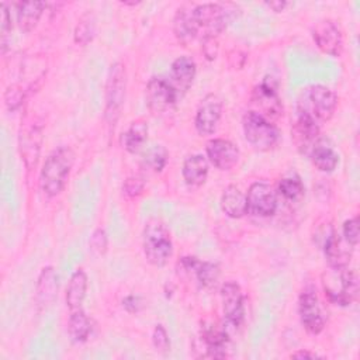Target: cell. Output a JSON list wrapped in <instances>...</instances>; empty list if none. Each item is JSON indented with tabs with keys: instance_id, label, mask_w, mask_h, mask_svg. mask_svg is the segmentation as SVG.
<instances>
[{
	"instance_id": "14",
	"label": "cell",
	"mask_w": 360,
	"mask_h": 360,
	"mask_svg": "<svg viewBox=\"0 0 360 360\" xmlns=\"http://www.w3.org/2000/svg\"><path fill=\"white\" fill-rule=\"evenodd\" d=\"M222 115V100L217 94H207L198 104L194 125L200 135H211L215 132Z\"/></svg>"
},
{
	"instance_id": "16",
	"label": "cell",
	"mask_w": 360,
	"mask_h": 360,
	"mask_svg": "<svg viewBox=\"0 0 360 360\" xmlns=\"http://www.w3.org/2000/svg\"><path fill=\"white\" fill-rule=\"evenodd\" d=\"M195 73H197V65L193 58L183 55L173 60L170 66L169 83L176 91L179 98H181L187 93V90L191 87Z\"/></svg>"
},
{
	"instance_id": "18",
	"label": "cell",
	"mask_w": 360,
	"mask_h": 360,
	"mask_svg": "<svg viewBox=\"0 0 360 360\" xmlns=\"http://www.w3.org/2000/svg\"><path fill=\"white\" fill-rule=\"evenodd\" d=\"M200 339L205 349V354L202 357L224 359L228 356L226 352L229 349V338L222 328L212 323L204 325L200 333Z\"/></svg>"
},
{
	"instance_id": "17",
	"label": "cell",
	"mask_w": 360,
	"mask_h": 360,
	"mask_svg": "<svg viewBox=\"0 0 360 360\" xmlns=\"http://www.w3.org/2000/svg\"><path fill=\"white\" fill-rule=\"evenodd\" d=\"M319 132H321V128L315 121H312L305 115L297 114V118L291 128V139L300 153L307 156L309 155L311 149L314 148L316 141L321 138Z\"/></svg>"
},
{
	"instance_id": "22",
	"label": "cell",
	"mask_w": 360,
	"mask_h": 360,
	"mask_svg": "<svg viewBox=\"0 0 360 360\" xmlns=\"http://www.w3.org/2000/svg\"><path fill=\"white\" fill-rule=\"evenodd\" d=\"M58 291V276L52 266H45L37 281V304L44 308L53 302Z\"/></svg>"
},
{
	"instance_id": "43",
	"label": "cell",
	"mask_w": 360,
	"mask_h": 360,
	"mask_svg": "<svg viewBox=\"0 0 360 360\" xmlns=\"http://www.w3.org/2000/svg\"><path fill=\"white\" fill-rule=\"evenodd\" d=\"M266 6L270 7L276 13H280L287 7V1H267Z\"/></svg>"
},
{
	"instance_id": "21",
	"label": "cell",
	"mask_w": 360,
	"mask_h": 360,
	"mask_svg": "<svg viewBox=\"0 0 360 360\" xmlns=\"http://www.w3.org/2000/svg\"><path fill=\"white\" fill-rule=\"evenodd\" d=\"M219 205L222 212L233 219L242 218L245 214H248V202H246V195L243 191H240L239 187L231 184L228 186L221 195Z\"/></svg>"
},
{
	"instance_id": "41",
	"label": "cell",
	"mask_w": 360,
	"mask_h": 360,
	"mask_svg": "<svg viewBox=\"0 0 360 360\" xmlns=\"http://www.w3.org/2000/svg\"><path fill=\"white\" fill-rule=\"evenodd\" d=\"M122 307H124V309H125L127 312H129V314H136V312H139V311L142 309L143 301H142V298H141L139 295L131 294V295H127V297L122 300Z\"/></svg>"
},
{
	"instance_id": "24",
	"label": "cell",
	"mask_w": 360,
	"mask_h": 360,
	"mask_svg": "<svg viewBox=\"0 0 360 360\" xmlns=\"http://www.w3.org/2000/svg\"><path fill=\"white\" fill-rule=\"evenodd\" d=\"M41 142H42V131L39 127H31L21 135L20 139V150L22 160L27 166V169L35 167L39 156V149H41Z\"/></svg>"
},
{
	"instance_id": "5",
	"label": "cell",
	"mask_w": 360,
	"mask_h": 360,
	"mask_svg": "<svg viewBox=\"0 0 360 360\" xmlns=\"http://www.w3.org/2000/svg\"><path fill=\"white\" fill-rule=\"evenodd\" d=\"M242 128L245 139L260 152L273 149L280 141L278 128L263 115L253 110L245 112L242 118Z\"/></svg>"
},
{
	"instance_id": "12",
	"label": "cell",
	"mask_w": 360,
	"mask_h": 360,
	"mask_svg": "<svg viewBox=\"0 0 360 360\" xmlns=\"http://www.w3.org/2000/svg\"><path fill=\"white\" fill-rule=\"evenodd\" d=\"M222 312L228 325L240 326L245 319V298L236 281H226L221 287Z\"/></svg>"
},
{
	"instance_id": "1",
	"label": "cell",
	"mask_w": 360,
	"mask_h": 360,
	"mask_svg": "<svg viewBox=\"0 0 360 360\" xmlns=\"http://www.w3.org/2000/svg\"><path fill=\"white\" fill-rule=\"evenodd\" d=\"M73 163L75 152L69 146H59L49 153L39 173L41 190L48 197H55L65 188Z\"/></svg>"
},
{
	"instance_id": "23",
	"label": "cell",
	"mask_w": 360,
	"mask_h": 360,
	"mask_svg": "<svg viewBox=\"0 0 360 360\" xmlns=\"http://www.w3.org/2000/svg\"><path fill=\"white\" fill-rule=\"evenodd\" d=\"M181 174L186 184L191 187L204 184L208 176V159L200 153L188 156L183 163Z\"/></svg>"
},
{
	"instance_id": "27",
	"label": "cell",
	"mask_w": 360,
	"mask_h": 360,
	"mask_svg": "<svg viewBox=\"0 0 360 360\" xmlns=\"http://www.w3.org/2000/svg\"><path fill=\"white\" fill-rule=\"evenodd\" d=\"M87 292V274L83 269L75 270L66 287V305L70 311L82 308Z\"/></svg>"
},
{
	"instance_id": "4",
	"label": "cell",
	"mask_w": 360,
	"mask_h": 360,
	"mask_svg": "<svg viewBox=\"0 0 360 360\" xmlns=\"http://www.w3.org/2000/svg\"><path fill=\"white\" fill-rule=\"evenodd\" d=\"M142 249L145 259L155 267H163L173 255L172 235L159 219H149L142 233Z\"/></svg>"
},
{
	"instance_id": "37",
	"label": "cell",
	"mask_w": 360,
	"mask_h": 360,
	"mask_svg": "<svg viewBox=\"0 0 360 360\" xmlns=\"http://www.w3.org/2000/svg\"><path fill=\"white\" fill-rule=\"evenodd\" d=\"M0 11H1V24H0V32H1V51L3 53L7 49V39L8 35L11 32V15L7 7V3H1L0 6Z\"/></svg>"
},
{
	"instance_id": "6",
	"label": "cell",
	"mask_w": 360,
	"mask_h": 360,
	"mask_svg": "<svg viewBox=\"0 0 360 360\" xmlns=\"http://www.w3.org/2000/svg\"><path fill=\"white\" fill-rule=\"evenodd\" d=\"M127 90V70L124 63L115 62L110 66L107 83H105V108L104 118L110 125L114 127L120 117L125 100Z\"/></svg>"
},
{
	"instance_id": "10",
	"label": "cell",
	"mask_w": 360,
	"mask_h": 360,
	"mask_svg": "<svg viewBox=\"0 0 360 360\" xmlns=\"http://www.w3.org/2000/svg\"><path fill=\"white\" fill-rule=\"evenodd\" d=\"M246 202L248 212L262 218L274 215L278 205L277 193L264 181H255L250 184L246 194Z\"/></svg>"
},
{
	"instance_id": "31",
	"label": "cell",
	"mask_w": 360,
	"mask_h": 360,
	"mask_svg": "<svg viewBox=\"0 0 360 360\" xmlns=\"http://www.w3.org/2000/svg\"><path fill=\"white\" fill-rule=\"evenodd\" d=\"M277 193L287 201H298L304 193H305V187L300 179L298 174H290L283 177L278 181L277 186Z\"/></svg>"
},
{
	"instance_id": "38",
	"label": "cell",
	"mask_w": 360,
	"mask_h": 360,
	"mask_svg": "<svg viewBox=\"0 0 360 360\" xmlns=\"http://www.w3.org/2000/svg\"><path fill=\"white\" fill-rule=\"evenodd\" d=\"M342 233H343V239L350 245V246H356L359 243V218H350L346 219L343 222V228H342Z\"/></svg>"
},
{
	"instance_id": "25",
	"label": "cell",
	"mask_w": 360,
	"mask_h": 360,
	"mask_svg": "<svg viewBox=\"0 0 360 360\" xmlns=\"http://www.w3.org/2000/svg\"><path fill=\"white\" fill-rule=\"evenodd\" d=\"M173 31L179 42H181L183 45H188L197 38L198 30L193 18L191 10L181 7L176 11V15L173 20Z\"/></svg>"
},
{
	"instance_id": "20",
	"label": "cell",
	"mask_w": 360,
	"mask_h": 360,
	"mask_svg": "<svg viewBox=\"0 0 360 360\" xmlns=\"http://www.w3.org/2000/svg\"><path fill=\"white\" fill-rule=\"evenodd\" d=\"M308 156L312 165L323 173L333 172L339 165V153L336 152L333 143L328 138L321 136L311 149Z\"/></svg>"
},
{
	"instance_id": "34",
	"label": "cell",
	"mask_w": 360,
	"mask_h": 360,
	"mask_svg": "<svg viewBox=\"0 0 360 360\" xmlns=\"http://www.w3.org/2000/svg\"><path fill=\"white\" fill-rule=\"evenodd\" d=\"M152 343L156 352L166 354L170 350V339L167 335V330L165 329L163 325H156L152 333Z\"/></svg>"
},
{
	"instance_id": "44",
	"label": "cell",
	"mask_w": 360,
	"mask_h": 360,
	"mask_svg": "<svg viewBox=\"0 0 360 360\" xmlns=\"http://www.w3.org/2000/svg\"><path fill=\"white\" fill-rule=\"evenodd\" d=\"M122 4H127V6H136V4H139V1H122Z\"/></svg>"
},
{
	"instance_id": "9",
	"label": "cell",
	"mask_w": 360,
	"mask_h": 360,
	"mask_svg": "<svg viewBox=\"0 0 360 360\" xmlns=\"http://www.w3.org/2000/svg\"><path fill=\"white\" fill-rule=\"evenodd\" d=\"M146 104L153 115H163L172 111L176 103L180 100L170 86L169 80L153 76L146 84Z\"/></svg>"
},
{
	"instance_id": "2",
	"label": "cell",
	"mask_w": 360,
	"mask_h": 360,
	"mask_svg": "<svg viewBox=\"0 0 360 360\" xmlns=\"http://www.w3.org/2000/svg\"><path fill=\"white\" fill-rule=\"evenodd\" d=\"M336 107L338 96L332 89L323 84H312L301 91L297 103V114L305 115L321 125L333 117Z\"/></svg>"
},
{
	"instance_id": "29",
	"label": "cell",
	"mask_w": 360,
	"mask_h": 360,
	"mask_svg": "<svg viewBox=\"0 0 360 360\" xmlns=\"http://www.w3.org/2000/svg\"><path fill=\"white\" fill-rule=\"evenodd\" d=\"M70 318L68 322V332L75 343H83L89 339L91 333V322L82 308L70 311Z\"/></svg>"
},
{
	"instance_id": "8",
	"label": "cell",
	"mask_w": 360,
	"mask_h": 360,
	"mask_svg": "<svg viewBox=\"0 0 360 360\" xmlns=\"http://www.w3.org/2000/svg\"><path fill=\"white\" fill-rule=\"evenodd\" d=\"M298 315L308 333L319 335L323 330L326 316L314 285H308L301 291L298 298Z\"/></svg>"
},
{
	"instance_id": "33",
	"label": "cell",
	"mask_w": 360,
	"mask_h": 360,
	"mask_svg": "<svg viewBox=\"0 0 360 360\" xmlns=\"http://www.w3.org/2000/svg\"><path fill=\"white\" fill-rule=\"evenodd\" d=\"M96 35V22L93 20V17H90L89 14L82 17L80 21L76 24L75 31H73V39L77 45L80 46H86L89 42L93 41Z\"/></svg>"
},
{
	"instance_id": "15",
	"label": "cell",
	"mask_w": 360,
	"mask_h": 360,
	"mask_svg": "<svg viewBox=\"0 0 360 360\" xmlns=\"http://www.w3.org/2000/svg\"><path fill=\"white\" fill-rule=\"evenodd\" d=\"M207 159L219 170H231L239 160V148L229 139L214 138L205 146Z\"/></svg>"
},
{
	"instance_id": "13",
	"label": "cell",
	"mask_w": 360,
	"mask_h": 360,
	"mask_svg": "<svg viewBox=\"0 0 360 360\" xmlns=\"http://www.w3.org/2000/svg\"><path fill=\"white\" fill-rule=\"evenodd\" d=\"M250 101L255 107L253 111L263 115L264 118H273L283 114V103L276 90V86L263 80L253 87Z\"/></svg>"
},
{
	"instance_id": "32",
	"label": "cell",
	"mask_w": 360,
	"mask_h": 360,
	"mask_svg": "<svg viewBox=\"0 0 360 360\" xmlns=\"http://www.w3.org/2000/svg\"><path fill=\"white\" fill-rule=\"evenodd\" d=\"M167 158H169V153L165 146L153 145L150 149H148L145 152L142 162H143L145 167H148L149 170H152L155 173H160L167 163Z\"/></svg>"
},
{
	"instance_id": "28",
	"label": "cell",
	"mask_w": 360,
	"mask_h": 360,
	"mask_svg": "<svg viewBox=\"0 0 360 360\" xmlns=\"http://www.w3.org/2000/svg\"><path fill=\"white\" fill-rule=\"evenodd\" d=\"M148 138V122L145 120H136L131 122L128 129L122 134L121 142L122 146L129 152L135 153L138 152Z\"/></svg>"
},
{
	"instance_id": "3",
	"label": "cell",
	"mask_w": 360,
	"mask_h": 360,
	"mask_svg": "<svg viewBox=\"0 0 360 360\" xmlns=\"http://www.w3.org/2000/svg\"><path fill=\"white\" fill-rule=\"evenodd\" d=\"M322 287L326 298L332 304L347 307L356 300L359 292L357 274L349 266H329L322 273Z\"/></svg>"
},
{
	"instance_id": "36",
	"label": "cell",
	"mask_w": 360,
	"mask_h": 360,
	"mask_svg": "<svg viewBox=\"0 0 360 360\" xmlns=\"http://www.w3.org/2000/svg\"><path fill=\"white\" fill-rule=\"evenodd\" d=\"M107 246H108V238H107L105 231L103 228H97L90 236L91 252L96 253L97 256H101L107 252Z\"/></svg>"
},
{
	"instance_id": "7",
	"label": "cell",
	"mask_w": 360,
	"mask_h": 360,
	"mask_svg": "<svg viewBox=\"0 0 360 360\" xmlns=\"http://www.w3.org/2000/svg\"><path fill=\"white\" fill-rule=\"evenodd\" d=\"M193 11V18L195 21L198 34L201 37H215L226 28L231 20V11L226 10V6L219 3H204L198 4Z\"/></svg>"
},
{
	"instance_id": "30",
	"label": "cell",
	"mask_w": 360,
	"mask_h": 360,
	"mask_svg": "<svg viewBox=\"0 0 360 360\" xmlns=\"http://www.w3.org/2000/svg\"><path fill=\"white\" fill-rule=\"evenodd\" d=\"M193 274L195 276V278L201 287L212 288L217 285V283L219 280L221 270L217 263L198 260V263L195 264V267L193 270Z\"/></svg>"
},
{
	"instance_id": "39",
	"label": "cell",
	"mask_w": 360,
	"mask_h": 360,
	"mask_svg": "<svg viewBox=\"0 0 360 360\" xmlns=\"http://www.w3.org/2000/svg\"><path fill=\"white\" fill-rule=\"evenodd\" d=\"M143 188H145V180L141 176H131V177L125 179V181L122 184L124 194L131 198L141 195Z\"/></svg>"
},
{
	"instance_id": "19",
	"label": "cell",
	"mask_w": 360,
	"mask_h": 360,
	"mask_svg": "<svg viewBox=\"0 0 360 360\" xmlns=\"http://www.w3.org/2000/svg\"><path fill=\"white\" fill-rule=\"evenodd\" d=\"M322 249L329 266H333V267L349 266L353 246H350L343 239V236L338 235L332 228L329 233H326V238L323 239Z\"/></svg>"
},
{
	"instance_id": "40",
	"label": "cell",
	"mask_w": 360,
	"mask_h": 360,
	"mask_svg": "<svg viewBox=\"0 0 360 360\" xmlns=\"http://www.w3.org/2000/svg\"><path fill=\"white\" fill-rule=\"evenodd\" d=\"M218 39L215 37H204L202 38V53L208 60H214L218 55Z\"/></svg>"
},
{
	"instance_id": "42",
	"label": "cell",
	"mask_w": 360,
	"mask_h": 360,
	"mask_svg": "<svg viewBox=\"0 0 360 360\" xmlns=\"http://www.w3.org/2000/svg\"><path fill=\"white\" fill-rule=\"evenodd\" d=\"M290 357L291 359H315V357H318V354L307 352V350H298V352H294Z\"/></svg>"
},
{
	"instance_id": "11",
	"label": "cell",
	"mask_w": 360,
	"mask_h": 360,
	"mask_svg": "<svg viewBox=\"0 0 360 360\" xmlns=\"http://www.w3.org/2000/svg\"><path fill=\"white\" fill-rule=\"evenodd\" d=\"M312 38L315 45L326 55L340 56L343 52V31L333 20H321L312 28Z\"/></svg>"
},
{
	"instance_id": "26",
	"label": "cell",
	"mask_w": 360,
	"mask_h": 360,
	"mask_svg": "<svg viewBox=\"0 0 360 360\" xmlns=\"http://www.w3.org/2000/svg\"><path fill=\"white\" fill-rule=\"evenodd\" d=\"M45 7H46V3H44V1H20V3H15L18 27L24 32L32 31L37 27Z\"/></svg>"
},
{
	"instance_id": "35",
	"label": "cell",
	"mask_w": 360,
	"mask_h": 360,
	"mask_svg": "<svg viewBox=\"0 0 360 360\" xmlns=\"http://www.w3.org/2000/svg\"><path fill=\"white\" fill-rule=\"evenodd\" d=\"M24 100V91L20 86L13 84L10 86L6 91H4V104L7 107L8 111H14L17 110Z\"/></svg>"
}]
</instances>
